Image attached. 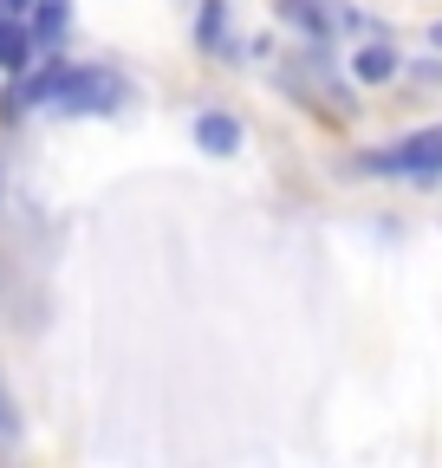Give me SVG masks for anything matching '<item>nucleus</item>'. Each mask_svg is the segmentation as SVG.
Wrapping results in <instances>:
<instances>
[{
	"label": "nucleus",
	"instance_id": "obj_1",
	"mask_svg": "<svg viewBox=\"0 0 442 468\" xmlns=\"http://www.w3.org/2000/svg\"><path fill=\"white\" fill-rule=\"evenodd\" d=\"M46 104H59V111H72V117H104V111H118V104H131V85L118 79V72H104V66H59V79H52V98Z\"/></svg>",
	"mask_w": 442,
	"mask_h": 468
},
{
	"label": "nucleus",
	"instance_id": "obj_2",
	"mask_svg": "<svg viewBox=\"0 0 442 468\" xmlns=\"http://www.w3.org/2000/svg\"><path fill=\"white\" fill-rule=\"evenodd\" d=\"M358 169L364 176H410V183H436V176H442V124H423V131L397 137L391 150H364Z\"/></svg>",
	"mask_w": 442,
	"mask_h": 468
},
{
	"label": "nucleus",
	"instance_id": "obj_3",
	"mask_svg": "<svg viewBox=\"0 0 442 468\" xmlns=\"http://www.w3.org/2000/svg\"><path fill=\"white\" fill-rule=\"evenodd\" d=\"M195 144H202L208 156H235V150H241V117L202 111V117H195Z\"/></svg>",
	"mask_w": 442,
	"mask_h": 468
},
{
	"label": "nucleus",
	"instance_id": "obj_4",
	"mask_svg": "<svg viewBox=\"0 0 442 468\" xmlns=\"http://www.w3.org/2000/svg\"><path fill=\"white\" fill-rule=\"evenodd\" d=\"M352 72H358L364 85H391V79L404 72V58H397V46L371 39V46H358V52H352Z\"/></svg>",
	"mask_w": 442,
	"mask_h": 468
},
{
	"label": "nucleus",
	"instance_id": "obj_5",
	"mask_svg": "<svg viewBox=\"0 0 442 468\" xmlns=\"http://www.w3.org/2000/svg\"><path fill=\"white\" fill-rule=\"evenodd\" d=\"M195 46L215 58H235L241 46H228V0H202V20H195Z\"/></svg>",
	"mask_w": 442,
	"mask_h": 468
},
{
	"label": "nucleus",
	"instance_id": "obj_6",
	"mask_svg": "<svg viewBox=\"0 0 442 468\" xmlns=\"http://www.w3.org/2000/svg\"><path fill=\"white\" fill-rule=\"evenodd\" d=\"M280 20L300 27L306 39H332L339 27H332V0H280Z\"/></svg>",
	"mask_w": 442,
	"mask_h": 468
},
{
	"label": "nucleus",
	"instance_id": "obj_7",
	"mask_svg": "<svg viewBox=\"0 0 442 468\" xmlns=\"http://www.w3.org/2000/svg\"><path fill=\"white\" fill-rule=\"evenodd\" d=\"M26 14H33V20H26V33H33V52H46L52 39L66 33V14H72V7H66V0H33Z\"/></svg>",
	"mask_w": 442,
	"mask_h": 468
},
{
	"label": "nucleus",
	"instance_id": "obj_8",
	"mask_svg": "<svg viewBox=\"0 0 442 468\" xmlns=\"http://www.w3.org/2000/svg\"><path fill=\"white\" fill-rule=\"evenodd\" d=\"M26 58H33V33H26V20L0 14V66H7V72H20Z\"/></svg>",
	"mask_w": 442,
	"mask_h": 468
},
{
	"label": "nucleus",
	"instance_id": "obj_9",
	"mask_svg": "<svg viewBox=\"0 0 442 468\" xmlns=\"http://www.w3.org/2000/svg\"><path fill=\"white\" fill-rule=\"evenodd\" d=\"M0 436H20V410H14L7 384H0Z\"/></svg>",
	"mask_w": 442,
	"mask_h": 468
},
{
	"label": "nucleus",
	"instance_id": "obj_10",
	"mask_svg": "<svg viewBox=\"0 0 442 468\" xmlns=\"http://www.w3.org/2000/svg\"><path fill=\"white\" fill-rule=\"evenodd\" d=\"M429 46H436V52H442V20H429Z\"/></svg>",
	"mask_w": 442,
	"mask_h": 468
}]
</instances>
